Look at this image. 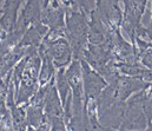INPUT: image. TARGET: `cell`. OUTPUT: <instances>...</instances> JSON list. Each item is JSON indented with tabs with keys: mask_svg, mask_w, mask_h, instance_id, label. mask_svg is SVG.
Listing matches in <instances>:
<instances>
[{
	"mask_svg": "<svg viewBox=\"0 0 152 131\" xmlns=\"http://www.w3.org/2000/svg\"><path fill=\"white\" fill-rule=\"evenodd\" d=\"M88 17L81 11H66L65 32L73 53V60H81L88 44Z\"/></svg>",
	"mask_w": 152,
	"mask_h": 131,
	"instance_id": "6da1fadb",
	"label": "cell"
},
{
	"mask_svg": "<svg viewBox=\"0 0 152 131\" xmlns=\"http://www.w3.org/2000/svg\"><path fill=\"white\" fill-rule=\"evenodd\" d=\"M143 91L131 96L126 100L124 118L119 130L145 131L149 129V121L143 108Z\"/></svg>",
	"mask_w": 152,
	"mask_h": 131,
	"instance_id": "7a4b0ae2",
	"label": "cell"
},
{
	"mask_svg": "<svg viewBox=\"0 0 152 131\" xmlns=\"http://www.w3.org/2000/svg\"><path fill=\"white\" fill-rule=\"evenodd\" d=\"M38 51L39 53L47 54L52 59L56 69L67 67L73 60L72 48L66 37L50 38L46 34L41 45L38 47Z\"/></svg>",
	"mask_w": 152,
	"mask_h": 131,
	"instance_id": "3957f363",
	"label": "cell"
},
{
	"mask_svg": "<svg viewBox=\"0 0 152 131\" xmlns=\"http://www.w3.org/2000/svg\"><path fill=\"white\" fill-rule=\"evenodd\" d=\"M80 61H81V71H83L85 104L97 103V99L109 84L104 79V77L100 76L96 70H93L85 60L81 59Z\"/></svg>",
	"mask_w": 152,
	"mask_h": 131,
	"instance_id": "277c9868",
	"label": "cell"
},
{
	"mask_svg": "<svg viewBox=\"0 0 152 131\" xmlns=\"http://www.w3.org/2000/svg\"><path fill=\"white\" fill-rule=\"evenodd\" d=\"M96 11L112 31L120 30L124 11L120 7L119 0H96Z\"/></svg>",
	"mask_w": 152,
	"mask_h": 131,
	"instance_id": "5b68a950",
	"label": "cell"
},
{
	"mask_svg": "<svg viewBox=\"0 0 152 131\" xmlns=\"http://www.w3.org/2000/svg\"><path fill=\"white\" fill-rule=\"evenodd\" d=\"M112 30L103 21L96 8L88 17V44L92 45H111Z\"/></svg>",
	"mask_w": 152,
	"mask_h": 131,
	"instance_id": "8992f818",
	"label": "cell"
},
{
	"mask_svg": "<svg viewBox=\"0 0 152 131\" xmlns=\"http://www.w3.org/2000/svg\"><path fill=\"white\" fill-rule=\"evenodd\" d=\"M41 21V0H26L14 30L25 34L28 27Z\"/></svg>",
	"mask_w": 152,
	"mask_h": 131,
	"instance_id": "52a82bcc",
	"label": "cell"
},
{
	"mask_svg": "<svg viewBox=\"0 0 152 131\" xmlns=\"http://www.w3.org/2000/svg\"><path fill=\"white\" fill-rule=\"evenodd\" d=\"M117 96L120 102H126L131 96L145 90L150 84L144 82L140 78L130 77V76H123L120 75L118 79L113 83Z\"/></svg>",
	"mask_w": 152,
	"mask_h": 131,
	"instance_id": "ba28073f",
	"label": "cell"
},
{
	"mask_svg": "<svg viewBox=\"0 0 152 131\" xmlns=\"http://www.w3.org/2000/svg\"><path fill=\"white\" fill-rule=\"evenodd\" d=\"M44 113H45V118H46L47 123H50L51 121H53L56 118H64L65 117L64 106H63L61 99L59 97L58 90L56 86V76H54V78L51 83V86H50L47 93H46V97H45Z\"/></svg>",
	"mask_w": 152,
	"mask_h": 131,
	"instance_id": "9c48e42d",
	"label": "cell"
},
{
	"mask_svg": "<svg viewBox=\"0 0 152 131\" xmlns=\"http://www.w3.org/2000/svg\"><path fill=\"white\" fill-rule=\"evenodd\" d=\"M48 31L50 29L46 25H44L41 21L36 25H32L31 27L27 29V31L25 32L24 37L21 38L20 43L18 45L25 48H30V47L38 48L42 43L44 38L46 37V34L48 33Z\"/></svg>",
	"mask_w": 152,
	"mask_h": 131,
	"instance_id": "30bf717a",
	"label": "cell"
},
{
	"mask_svg": "<svg viewBox=\"0 0 152 131\" xmlns=\"http://www.w3.org/2000/svg\"><path fill=\"white\" fill-rule=\"evenodd\" d=\"M39 52V51H38ZM41 58V67L39 72V86L48 84L56 76V66L52 61V59L45 54V53H39Z\"/></svg>",
	"mask_w": 152,
	"mask_h": 131,
	"instance_id": "8fae6325",
	"label": "cell"
},
{
	"mask_svg": "<svg viewBox=\"0 0 152 131\" xmlns=\"http://www.w3.org/2000/svg\"><path fill=\"white\" fill-rule=\"evenodd\" d=\"M26 109V116H27V124L32 128H38L41 124L47 123L44 113V106L37 105L32 103H27L25 105Z\"/></svg>",
	"mask_w": 152,
	"mask_h": 131,
	"instance_id": "7c38bea8",
	"label": "cell"
},
{
	"mask_svg": "<svg viewBox=\"0 0 152 131\" xmlns=\"http://www.w3.org/2000/svg\"><path fill=\"white\" fill-rule=\"evenodd\" d=\"M136 47L138 51L139 63L148 67L152 69V42L149 39L137 38L136 39Z\"/></svg>",
	"mask_w": 152,
	"mask_h": 131,
	"instance_id": "4fadbf2b",
	"label": "cell"
},
{
	"mask_svg": "<svg viewBox=\"0 0 152 131\" xmlns=\"http://www.w3.org/2000/svg\"><path fill=\"white\" fill-rule=\"evenodd\" d=\"M56 86H57L59 97L64 106L67 102V98L71 94V86L66 77V67L58 69V71L56 72Z\"/></svg>",
	"mask_w": 152,
	"mask_h": 131,
	"instance_id": "5bb4252c",
	"label": "cell"
},
{
	"mask_svg": "<svg viewBox=\"0 0 152 131\" xmlns=\"http://www.w3.org/2000/svg\"><path fill=\"white\" fill-rule=\"evenodd\" d=\"M65 11H81L90 15L93 8L90 7L88 0H60Z\"/></svg>",
	"mask_w": 152,
	"mask_h": 131,
	"instance_id": "9a60e30c",
	"label": "cell"
},
{
	"mask_svg": "<svg viewBox=\"0 0 152 131\" xmlns=\"http://www.w3.org/2000/svg\"><path fill=\"white\" fill-rule=\"evenodd\" d=\"M48 124H50V131H69L64 118H56L51 121Z\"/></svg>",
	"mask_w": 152,
	"mask_h": 131,
	"instance_id": "2e32d148",
	"label": "cell"
},
{
	"mask_svg": "<svg viewBox=\"0 0 152 131\" xmlns=\"http://www.w3.org/2000/svg\"><path fill=\"white\" fill-rule=\"evenodd\" d=\"M27 131H50V124H48V123H44V124H41L38 128L28 127Z\"/></svg>",
	"mask_w": 152,
	"mask_h": 131,
	"instance_id": "e0dca14e",
	"label": "cell"
},
{
	"mask_svg": "<svg viewBox=\"0 0 152 131\" xmlns=\"http://www.w3.org/2000/svg\"><path fill=\"white\" fill-rule=\"evenodd\" d=\"M100 131H121V130H118V129H112V128H107V127H103V125H102Z\"/></svg>",
	"mask_w": 152,
	"mask_h": 131,
	"instance_id": "ac0fdd59",
	"label": "cell"
},
{
	"mask_svg": "<svg viewBox=\"0 0 152 131\" xmlns=\"http://www.w3.org/2000/svg\"><path fill=\"white\" fill-rule=\"evenodd\" d=\"M1 40H2V39H0V43H1Z\"/></svg>",
	"mask_w": 152,
	"mask_h": 131,
	"instance_id": "d6986e66",
	"label": "cell"
}]
</instances>
